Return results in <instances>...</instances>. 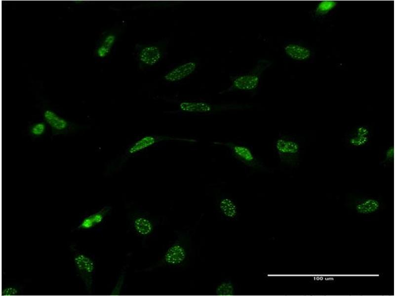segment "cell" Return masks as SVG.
Returning <instances> with one entry per match:
<instances>
[{
    "label": "cell",
    "mask_w": 395,
    "mask_h": 296,
    "mask_svg": "<svg viewBox=\"0 0 395 296\" xmlns=\"http://www.w3.org/2000/svg\"><path fill=\"white\" fill-rule=\"evenodd\" d=\"M274 148L280 163L294 167L300 161L302 146L298 139L294 136L281 134L275 141Z\"/></svg>",
    "instance_id": "6da1fadb"
},
{
    "label": "cell",
    "mask_w": 395,
    "mask_h": 296,
    "mask_svg": "<svg viewBox=\"0 0 395 296\" xmlns=\"http://www.w3.org/2000/svg\"><path fill=\"white\" fill-rule=\"evenodd\" d=\"M73 253V260L77 274L83 281L85 289L91 294L93 283V276L95 269L94 260L88 255L75 251L72 246Z\"/></svg>",
    "instance_id": "7a4b0ae2"
},
{
    "label": "cell",
    "mask_w": 395,
    "mask_h": 296,
    "mask_svg": "<svg viewBox=\"0 0 395 296\" xmlns=\"http://www.w3.org/2000/svg\"><path fill=\"white\" fill-rule=\"evenodd\" d=\"M214 144L228 148L236 159L248 167L258 168L261 166L250 148L244 145L231 142H215Z\"/></svg>",
    "instance_id": "3957f363"
},
{
    "label": "cell",
    "mask_w": 395,
    "mask_h": 296,
    "mask_svg": "<svg viewBox=\"0 0 395 296\" xmlns=\"http://www.w3.org/2000/svg\"><path fill=\"white\" fill-rule=\"evenodd\" d=\"M42 116L46 124L50 128L53 136L67 134L71 132L76 126L51 109L44 110Z\"/></svg>",
    "instance_id": "277c9868"
},
{
    "label": "cell",
    "mask_w": 395,
    "mask_h": 296,
    "mask_svg": "<svg viewBox=\"0 0 395 296\" xmlns=\"http://www.w3.org/2000/svg\"><path fill=\"white\" fill-rule=\"evenodd\" d=\"M371 137V130L365 124L355 126L348 133L345 143L352 148H362L369 144Z\"/></svg>",
    "instance_id": "5b68a950"
},
{
    "label": "cell",
    "mask_w": 395,
    "mask_h": 296,
    "mask_svg": "<svg viewBox=\"0 0 395 296\" xmlns=\"http://www.w3.org/2000/svg\"><path fill=\"white\" fill-rule=\"evenodd\" d=\"M187 255L185 247L179 242H176L169 247L165 252L163 260L169 265H177L183 263Z\"/></svg>",
    "instance_id": "8992f818"
},
{
    "label": "cell",
    "mask_w": 395,
    "mask_h": 296,
    "mask_svg": "<svg viewBox=\"0 0 395 296\" xmlns=\"http://www.w3.org/2000/svg\"><path fill=\"white\" fill-rule=\"evenodd\" d=\"M196 67V63L193 61L184 63L166 74L164 78L171 82L180 81L191 74L195 71Z\"/></svg>",
    "instance_id": "52a82bcc"
},
{
    "label": "cell",
    "mask_w": 395,
    "mask_h": 296,
    "mask_svg": "<svg viewBox=\"0 0 395 296\" xmlns=\"http://www.w3.org/2000/svg\"><path fill=\"white\" fill-rule=\"evenodd\" d=\"M162 57L159 48L155 45H148L143 47L138 55L139 60L145 65L154 66L158 63Z\"/></svg>",
    "instance_id": "ba28073f"
},
{
    "label": "cell",
    "mask_w": 395,
    "mask_h": 296,
    "mask_svg": "<svg viewBox=\"0 0 395 296\" xmlns=\"http://www.w3.org/2000/svg\"><path fill=\"white\" fill-rule=\"evenodd\" d=\"M109 206H105L99 211L84 218L77 226L78 229H88L101 223L111 211Z\"/></svg>",
    "instance_id": "9c48e42d"
},
{
    "label": "cell",
    "mask_w": 395,
    "mask_h": 296,
    "mask_svg": "<svg viewBox=\"0 0 395 296\" xmlns=\"http://www.w3.org/2000/svg\"><path fill=\"white\" fill-rule=\"evenodd\" d=\"M180 109L188 112L208 113L212 111L213 106L204 102L184 101L179 105Z\"/></svg>",
    "instance_id": "30bf717a"
},
{
    "label": "cell",
    "mask_w": 395,
    "mask_h": 296,
    "mask_svg": "<svg viewBox=\"0 0 395 296\" xmlns=\"http://www.w3.org/2000/svg\"><path fill=\"white\" fill-rule=\"evenodd\" d=\"M259 82L258 76L255 75H245L237 77L233 81L235 88L241 90H251L255 89Z\"/></svg>",
    "instance_id": "8fae6325"
},
{
    "label": "cell",
    "mask_w": 395,
    "mask_h": 296,
    "mask_svg": "<svg viewBox=\"0 0 395 296\" xmlns=\"http://www.w3.org/2000/svg\"><path fill=\"white\" fill-rule=\"evenodd\" d=\"M284 50L289 57L298 61L307 60L310 57L311 55V52L309 49L295 44H290L286 45L284 48Z\"/></svg>",
    "instance_id": "7c38bea8"
},
{
    "label": "cell",
    "mask_w": 395,
    "mask_h": 296,
    "mask_svg": "<svg viewBox=\"0 0 395 296\" xmlns=\"http://www.w3.org/2000/svg\"><path fill=\"white\" fill-rule=\"evenodd\" d=\"M133 225L136 232L143 236L150 235L154 229L153 224L151 221L142 216L135 218L133 220Z\"/></svg>",
    "instance_id": "4fadbf2b"
},
{
    "label": "cell",
    "mask_w": 395,
    "mask_h": 296,
    "mask_svg": "<svg viewBox=\"0 0 395 296\" xmlns=\"http://www.w3.org/2000/svg\"><path fill=\"white\" fill-rule=\"evenodd\" d=\"M219 208L221 213L229 219L235 218L237 214V208L235 202L230 198L225 197L221 199Z\"/></svg>",
    "instance_id": "5bb4252c"
},
{
    "label": "cell",
    "mask_w": 395,
    "mask_h": 296,
    "mask_svg": "<svg viewBox=\"0 0 395 296\" xmlns=\"http://www.w3.org/2000/svg\"><path fill=\"white\" fill-rule=\"evenodd\" d=\"M379 202L372 198H365L359 200L356 204V209L361 214H369L376 211L379 208Z\"/></svg>",
    "instance_id": "9a60e30c"
},
{
    "label": "cell",
    "mask_w": 395,
    "mask_h": 296,
    "mask_svg": "<svg viewBox=\"0 0 395 296\" xmlns=\"http://www.w3.org/2000/svg\"><path fill=\"white\" fill-rule=\"evenodd\" d=\"M116 40V36L110 34L107 35L96 49L97 56L101 58H105L110 53Z\"/></svg>",
    "instance_id": "2e32d148"
},
{
    "label": "cell",
    "mask_w": 395,
    "mask_h": 296,
    "mask_svg": "<svg viewBox=\"0 0 395 296\" xmlns=\"http://www.w3.org/2000/svg\"><path fill=\"white\" fill-rule=\"evenodd\" d=\"M157 141V139L154 136H144L133 144L128 151L130 154H134L153 145Z\"/></svg>",
    "instance_id": "e0dca14e"
},
{
    "label": "cell",
    "mask_w": 395,
    "mask_h": 296,
    "mask_svg": "<svg viewBox=\"0 0 395 296\" xmlns=\"http://www.w3.org/2000/svg\"><path fill=\"white\" fill-rule=\"evenodd\" d=\"M46 130V123L44 121H37L31 124L28 128L29 134L33 137L39 138L44 134Z\"/></svg>",
    "instance_id": "ac0fdd59"
},
{
    "label": "cell",
    "mask_w": 395,
    "mask_h": 296,
    "mask_svg": "<svg viewBox=\"0 0 395 296\" xmlns=\"http://www.w3.org/2000/svg\"><path fill=\"white\" fill-rule=\"evenodd\" d=\"M336 4L337 2L333 0L322 1L318 4L316 10V13L319 15L326 14L332 10Z\"/></svg>",
    "instance_id": "d6986e66"
},
{
    "label": "cell",
    "mask_w": 395,
    "mask_h": 296,
    "mask_svg": "<svg viewBox=\"0 0 395 296\" xmlns=\"http://www.w3.org/2000/svg\"><path fill=\"white\" fill-rule=\"evenodd\" d=\"M234 287L230 282H224L216 288L215 293L219 296H232L234 295Z\"/></svg>",
    "instance_id": "ffe728a7"
},
{
    "label": "cell",
    "mask_w": 395,
    "mask_h": 296,
    "mask_svg": "<svg viewBox=\"0 0 395 296\" xmlns=\"http://www.w3.org/2000/svg\"><path fill=\"white\" fill-rule=\"evenodd\" d=\"M394 146L392 144L385 149L383 152V162L385 164H391L394 159Z\"/></svg>",
    "instance_id": "44dd1931"
},
{
    "label": "cell",
    "mask_w": 395,
    "mask_h": 296,
    "mask_svg": "<svg viewBox=\"0 0 395 296\" xmlns=\"http://www.w3.org/2000/svg\"><path fill=\"white\" fill-rule=\"evenodd\" d=\"M124 279V275L123 273L119 276L114 289L111 293V295H118L120 294V292L123 284Z\"/></svg>",
    "instance_id": "7402d4cb"
},
{
    "label": "cell",
    "mask_w": 395,
    "mask_h": 296,
    "mask_svg": "<svg viewBox=\"0 0 395 296\" xmlns=\"http://www.w3.org/2000/svg\"><path fill=\"white\" fill-rule=\"evenodd\" d=\"M19 294V290L14 287H7L1 291L2 296H15Z\"/></svg>",
    "instance_id": "603a6c76"
}]
</instances>
